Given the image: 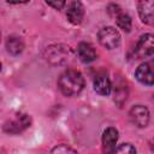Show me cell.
<instances>
[{"label":"cell","instance_id":"13","mask_svg":"<svg viewBox=\"0 0 154 154\" xmlns=\"http://www.w3.org/2000/svg\"><path fill=\"white\" fill-rule=\"evenodd\" d=\"M6 48L7 52L12 55H18L24 49V42L18 36H10L6 40Z\"/></svg>","mask_w":154,"mask_h":154},{"label":"cell","instance_id":"5","mask_svg":"<svg viewBox=\"0 0 154 154\" xmlns=\"http://www.w3.org/2000/svg\"><path fill=\"white\" fill-rule=\"evenodd\" d=\"M97 37H99V42L101 43V46H103L107 49L117 48L120 43V34L113 26L102 28L99 31Z\"/></svg>","mask_w":154,"mask_h":154},{"label":"cell","instance_id":"16","mask_svg":"<svg viewBox=\"0 0 154 154\" xmlns=\"http://www.w3.org/2000/svg\"><path fill=\"white\" fill-rule=\"evenodd\" d=\"M113 154H136V149L130 143H123L114 149Z\"/></svg>","mask_w":154,"mask_h":154},{"label":"cell","instance_id":"15","mask_svg":"<svg viewBox=\"0 0 154 154\" xmlns=\"http://www.w3.org/2000/svg\"><path fill=\"white\" fill-rule=\"evenodd\" d=\"M128 97V88L125 84H117L114 89V101L119 106H122Z\"/></svg>","mask_w":154,"mask_h":154},{"label":"cell","instance_id":"7","mask_svg":"<svg viewBox=\"0 0 154 154\" xmlns=\"http://www.w3.org/2000/svg\"><path fill=\"white\" fill-rule=\"evenodd\" d=\"M129 118L131 123L137 128H144L149 122V111L146 106L136 105L130 109Z\"/></svg>","mask_w":154,"mask_h":154},{"label":"cell","instance_id":"4","mask_svg":"<svg viewBox=\"0 0 154 154\" xmlns=\"http://www.w3.org/2000/svg\"><path fill=\"white\" fill-rule=\"evenodd\" d=\"M72 57V52L69 47L64 46V45H55V46H51L47 49V55L46 59L54 64V65H60V64H66Z\"/></svg>","mask_w":154,"mask_h":154},{"label":"cell","instance_id":"14","mask_svg":"<svg viewBox=\"0 0 154 154\" xmlns=\"http://www.w3.org/2000/svg\"><path fill=\"white\" fill-rule=\"evenodd\" d=\"M116 23H117L118 28L124 30L125 32H129L131 30V18L129 14H126L124 12H120L116 17Z\"/></svg>","mask_w":154,"mask_h":154},{"label":"cell","instance_id":"9","mask_svg":"<svg viewBox=\"0 0 154 154\" xmlns=\"http://www.w3.org/2000/svg\"><path fill=\"white\" fill-rule=\"evenodd\" d=\"M118 141V131L116 128H107L102 135V149L103 154H113L116 143Z\"/></svg>","mask_w":154,"mask_h":154},{"label":"cell","instance_id":"10","mask_svg":"<svg viewBox=\"0 0 154 154\" xmlns=\"http://www.w3.org/2000/svg\"><path fill=\"white\" fill-rule=\"evenodd\" d=\"M66 17L70 23L77 25L81 24L84 17V7L79 1H72L69 4L67 11H66Z\"/></svg>","mask_w":154,"mask_h":154},{"label":"cell","instance_id":"2","mask_svg":"<svg viewBox=\"0 0 154 154\" xmlns=\"http://www.w3.org/2000/svg\"><path fill=\"white\" fill-rule=\"evenodd\" d=\"M31 118L25 113H16L4 124V131L7 134H19L30 126Z\"/></svg>","mask_w":154,"mask_h":154},{"label":"cell","instance_id":"1","mask_svg":"<svg viewBox=\"0 0 154 154\" xmlns=\"http://www.w3.org/2000/svg\"><path fill=\"white\" fill-rule=\"evenodd\" d=\"M58 87L65 96H73L82 91L84 87V78L79 71L69 69L59 77Z\"/></svg>","mask_w":154,"mask_h":154},{"label":"cell","instance_id":"11","mask_svg":"<svg viewBox=\"0 0 154 154\" xmlns=\"http://www.w3.org/2000/svg\"><path fill=\"white\" fill-rule=\"evenodd\" d=\"M94 89L100 95H108L112 89L111 81L105 72H100L94 78Z\"/></svg>","mask_w":154,"mask_h":154},{"label":"cell","instance_id":"17","mask_svg":"<svg viewBox=\"0 0 154 154\" xmlns=\"http://www.w3.org/2000/svg\"><path fill=\"white\" fill-rule=\"evenodd\" d=\"M51 154H78V153L73 148H71L66 144H59L52 149Z\"/></svg>","mask_w":154,"mask_h":154},{"label":"cell","instance_id":"3","mask_svg":"<svg viewBox=\"0 0 154 154\" xmlns=\"http://www.w3.org/2000/svg\"><path fill=\"white\" fill-rule=\"evenodd\" d=\"M153 53H154V35L152 34L142 35L132 51V58L142 59L152 55Z\"/></svg>","mask_w":154,"mask_h":154},{"label":"cell","instance_id":"12","mask_svg":"<svg viewBox=\"0 0 154 154\" xmlns=\"http://www.w3.org/2000/svg\"><path fill=\"white\" fill-rule=\"evenodd\" d=\"M77 55L81 61L83 63H91L96 59L97 53L95 51V48L88 43V42H81L77 46Z\"/></svg>","mask_w":154,"mask_h":154},{"label":"cell","instance_id":"6","mask_svg":"<svg viewBox=\"0 0 154 154\" xmlns=\"http://www.w3.org/2000/svg\"><path fill=\"white\" fill-rule=\"evenodd\" d=\"M135 77L137 78V81L144 85H152L154 84V58L142 63L136 72H135Z\"/></svg>","mask_w":154,"mask_h":154},{"label":"cell","instance_id":"8","mask_svg":"<svg viewBox=\"0 0 154 154\" xmlns=\"http://www.w3.org/2000/svg\"><path fill=\"white\" fill-rule=\"evenodd\" d=\"M141 20L147 25H154V0H143L137 5Z\"/></svg>","mask_w":154,"mask_h":154},{"label":"cell","instance_id":"18","mask_svg":"<svg viewBox=\"0 0 154 154\" xmlns=\"http://www.w3.org/2000/svg\"><path fill=\"white\" fill-rule=\"evenodd\" d=\"M47 5L54 7L55 10H61L65 6V1H47Z\"/></svg>","mask_w":154,"mask_h":154}]
</instances>
